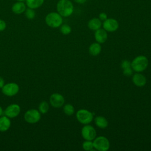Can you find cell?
<instances>
[{
	"instance_id": "f546056e",
	"label": "cell",
	"mask_w": 151,
	"mask_h": 151,
	"mask_svg": "<svg viewBox=\"0 0 151 151\" xmlns=\"http://www.w3.org/2000/svg\"><path fill=\"white\" fill-rule=\"evenodd\" d=\"M74 1L78 4H83L86 1V0H74Z\"/></svg>"
},
{
	"instance_id": "484cf974",
	"label": "cell",
	"mask_w": 151,
	"mask_h": 151,
	"mask_svg": "<svg viewBox=\"0 0 151 151\" xmlns=\"http://www.w3.org/2000/svg\"><path fill=\"white\" fill-rule=\"evenodd\" d=\"M123 73L126 76H130L133 74V69L132 67H129L125 69H123Z\"/></svg>"
},
{
	"instance_id": "277c9868",
	"label": "cell",
	"mask_w": 151,
	"mask_h": 151,
	"mask_svg": "<svg viewBox=\"0 0 151 151\" xmlns=\"http://www.w3.org/2000/svg\"><path fill=\"white\" fill-rule=\"evenodd\" d=\"M76 118L81 124H88L92 122L93 114L87 110L80 109L76 113Z\"/></svg>"
},
{
	"instance_id": "4fadbf2b",
	"label": "cell",
	"mask_w": 151,
	"mask_h": 151,
	"mask_svg": "<svg viewBox=\"0 0 151 151\" xmlns=\"http://www.w3.org/2000/svg\"><path fill=\"white\" fill-rule=\"evenodd\" d=\"M132 81L137 87H143L146 83V77L140 73H136L133 76Z\"/></svg>"
},
{
	"instance_id": "cb8c5ba5",
	"label": "cell",
	"mask_w": 151,
	"mask_h": 151,
	"mask_svg": "<svg viewBox=\"0 0 151 151\" xmlns=\"http://www.w3.org/2000/svg\"><path fill=\"white\" fill-rule=\"evenodd\" d=\"M25 16L28 19H32L33 18H34V17L35 16V12L33 10V9L29 8L28 9H26V11H25Z\"/></svg>"
},
{
	"instance_id": "52a82bcc",
	"label": "cell",
	"mask_w": 151,
	"mask_h": 151,
	"mask_svg": "<svg viewBox=\"0 0 151 151\" xmlns=\"http://www.w3.org/2000/svg\"><path fill=\"white\" fill-rule=\"evenodd\" d=\"M81 136L85 140H92L96 137V131L92 126L86 124L81 129Z\"/></svg>"
},
{
	"instance_id": "d6986e66",
	"label": "cell",
	"mask_w": 151,
	"mask_h": 151,
	"mask_svg": "<svg viewBox=\"0 0 151 151\" xmlns=\"http://www.w3.org/2000/svg\"><path fill=\"white\" fill-rule=\"evenodd\" d=\"M44 2V0H26L27 5L31 9H35L41 6Z\"/></svg>"
},
{
	"instance_id": "7c38bea8",
	"label": "cell",
	"mask_w": 151,
	"mask_h": 151,
	"mask_svg": "<svg viewBox=\"0 0 151 151\" xmlns=\"http://www.w3.org/2000/svg\"><path fill=\"white\" fill-rule=\"evenodd\" d=\"M96 41L100 44L105 42L107 39V33L104 29H99L96 31L94 34Z\"/></svg>"
},
{
	"instance_id": "3957f363",
	"label": "cell",
	"mask_w": 151,
	"mask_h": 151,
	"mask_svg": "<svg viewBox=\"0 0 151 151\" xmlns=\"http://www.w3.org/2000/svg\"><path fill=\"white\" fill-rule=\"evenodd\" d=\"M46 24L50 27H59L63 23L61 15L57 12H51L45 17Z\"/></svg>"
},
{
	"instance_id": "7a4b0ae2",
	"label": "cell",
	"mask_w": 151,
	"mask_h": 151,
	"mask_svg": "<svg viewBox=\"0 0 151 151\" xmlns=\"http://www.w3.org/2000/svg\"><path fill=\"white\" fill-rule=\"evenodd\" d=\"M149 65L147 58L145 55H139L131 63V67L136 72L140 73L145 70Z\"/></svg>"
},
{
	"instance_id": "9a60e30c",
	"label": "cell",
	"mask_w": 151,
	"mask_h": 151,
	"mask_svg": "<svg viewBox=\"0 0 151 151\" xmlns=\"http://www.w3.org/2000/svg\"><path fill=\"white\" fill-rule=\"evenodd\" d=\"M11 126V121L7 116H2L0 117V131L5 132L8 130Z\"/></svg>"
},
{
	"instance_id": "8fae6325",
	"label": "cell",
	"mask_w": 151,
	"mask_h": 151,
	"mask_svg": "<svg viewBox=\"0 0 151 151\" xmlns=\"http://www.w3.org/2000/svg\"><path fill=\"white\" fill-rule=\"evenodd\" d=\"M20 107L17 104H12L8 106L4 111V114L9 118L17 117L20 113Z\"/></svg>"
},
{
	"instance_id": "1f68e13d",
	"label": "cell",
	"mask_w": 151,
	"mask_h": 151,
	"mask_svg": "<svg viewBox=\"0 0 151 151\" xmlns=\"http://www.w3.org/2000/svg\"><path fill=\"white\" fill-rule=\"evenodd\" d=\"M17 1H23L24 0H17Z\"/></svg>"
},
{
	"instance_id": "ffe728a7",
	"label": "cell",
	"mask_w": 151,
	"mask_h": 151,
	"mask_svg": "<svg viewBox=\"0 0 151 151\" xmlns=\"http://www.w3.org/2000/svg\"><path fill=\"white\" fill-rule=\"evenodd\" d=\"M63 111L65 114L71 116L74 113V108L73 105L70 104H67L64 106Z\"/></svg>"
},
{
	"instance_id": "30bf717a",
	"label": "cell",
	"mask_w": 151,
	"mask_h": 151,
	"mask_svg": "<svg viewBox=\"0 0 151 151\" xmlns=\"http://www.w3.org/2000/svg\"><path fill=\"white\" fill-rule=\"evenodd\" d=\"M103 28L109 32H114L119 28V23L117 20L113 18L106 19L103 24Z\"/></svg>"
},
{
	"instance_id": "5bb4252c",
	"label": "cell",
	"mask_w": 151,
	"mask_h": 151,
	"mask_svg": "<svg viewBox=\"0 0 151 151\" xmlns=\"http://www.w3.org/2000/svg\"><path fill=\"white\" fill-rule=\"evenodd\" d=\"M26 10V6L22 1H18L15 3L12 7V11L16 14H20L23 13Z\"/></svg>"
},
{
	"instance_id": "e0dca14e",
	"label": "cell",
	"mask_w": 151,
	"mask_h": 151,
	"mask_svg": "<svg viewBox=\"0 0 151 151\" xmlns=\"http://www.w3.org/2000/svg\"><path fill=\"white\" fill-rule=\"evenodd\" d=\"M101 21L100 19L97 18H94L90 19L88 22V28L94 31H96L101 28Z\"/></svg>"
},
{
	"instance_id": "ac0fdd59",
	"label": "cell",
	"mask_w": 151,
	"mask_h": 151,
	"mask_svg": "<svg viewBox=\"0 0 151 151\" xmlns=\"http://www.w3.org/2000/svg\"><path fill=\"white\" fill-rule=\"evenodd\" d=\"M96 125L100 129H105L108 126V122L106 119L101 116L96 117L94 119Z\"/></svg>"
},
{
	"instance_id": "83f0119b",
	"label": "cell",
	"mask_w": 151,
	"mask_h": 151,
	"mask_svg": "<svg viewBox=\"0 0 151 151\" xmlns=\"http://www.w3.org/2000/svg\"><path fill=\"white\" fill-rule=\"evenodd\" d=\"M107 18V14L105 12H101L99 14V19L101 21H105Z\"/></svg>"
},
{
	"instance_id": "603a6c76",
	"label": "cell",
	"mask_w": 151,
	"mask_h": 151,
	"mask_svg": "<svg viewBox=\"0 0 151 151\" xmlns=\"http://www.w3.org/2000/svg\"><path fill=\"white\" fill-rule=\"evenodd\" d=\"M60 31L61 33L64 35H68L69 34L71 31V27L67 25V24H64L60 28Z\"/></svg>"
},
{
	"instance_id": "9c48e42d",
	"label": "cell",
	"mask_w": 151,
	"mask_h": 151,
	"mask_svg": "<svg viewBox=\"0 0 151 151\" xmlns=\"http://www.w3.org/2000/svg\"><path fill=\"white\" fill-rule=\"evenodd\" d=\"M50 102L52 107L60 108L64 103V98L59 93H54L50 96Z\"/></svg>"
},
{
	"instance_id": "f1b7e54d",
	"label": "cell",
	"mask_w": 151,
	"mask_h": 151,
	"mask_svg": "<svg viewBox=\"0 0 151 151\" xmlns=\"http://www.w3.org/2000/svg\"><path fill=\"white\" fill-rule=\"evenodd\" d=\"M4 86V80L1 77H0V88H2Z\"/></svg>"
},
{
	"instance_id": "4316f807",
	"label": "cell",
	"mask_w": 151,
	"mask_h": 151,
	"mask_svg": "<svg viewBox=\"0 0 151 151\" xmlns=\"http://www.w3.org/2000/svg\"><path fill=\"white\" fill-rule=\"evenodd\" d=\"M6 28V23L4 21L0 19V31H4Z\"/></svg>"
},
{
	"instance_id": "7402d4cb",
	"label": "cell",
	"mask_w": 151,
	"mask_h": 151,
	"mask_svg": "<svg viewBox=\"0 0 151 151\" xmlns=\"http://www.w3.org/2000/svg\"><path fill=\"white\" fill-rule=\"evenodd\" d=\"M82 147H83V149L85 150H87V151L92 150L94 148L93 142H92L91 140H86V141H84L83 143Z\"/></svg>"
},
{
	"instance_id": "2e32d148",
	"label": "cell",
	"mask_w": 151,
	"mask_h": 151,
	"mask_svg": "<svg viewBox=\"0 0 151 151\" xmlns=\"http://www.w3.org/2000/svg\"><path fill=\"white\" fill-rule=\"evenodd\" d=\"M101 51V47L100 43L94 42L91 44L88 48V52L90 55L93 56H96L99 55Z\"/></svg>"
},
{
	"instance_id": "44dd1931",
	"label": "cell",
	"mask_w": 151,
	"mask_h": 151,
	"mask_svg": "<svg viewBox=\"0 0 151 151\" xmlns=\"http://www.w3.org/2000/svg\"><path fill=\"white\" fill-rule=\"evenodd\" d=\"M39 111L41 113L45 114L46 113L49 109V105L46 101H42L39 105Z\"/></svg>"
},
{
	"instance_id": "4dcf8cb0",
	"label": "cell",
	"mask_w": 151,
	"mask_h": 151,
	"mask_svg": "<svg viewBox=\"0 0 151 151\" xmlns=\"http://www.w3.org/2000/svg\"><path fill=\"white\" fill-rule=\"evenodd\" d=\"M3 114V110L2 109V107L0 106V116H1Z\"/></svg>"
},
{
	"instance_id": "ba28073f",
	"label": "cell",
	"mask_w": 151,
	"mask_h": 151,
	"mask_svg": "<svg viewBox=\"0 0 151 151\" xmlns=\"http://www.w3.org/2000/svg\"><path fill=\"white\" fill-rule=\"evenodd\" d=\"M2 91L5 96H13L16 95L19 91V86L15 83H10L2 87Z\"/></svg>"
},
{
	"instance_id": "8992f818",
	"label": "cell",
	"mask_w": 151,
	"mask_h": 151,
	"mask_svg": "<svg viewBox=\"0 0 151 151\" xmlns=\"http://www.w3.org/2000/svg\"><path fill=\"white\" fill-rule=\"evenodd\" d=\"M25 121L29 123L34 124L38 122L41 119V114L36 109H31L25 112L24 114Z\"/></svg>"
},
{
	"instance_id": "6da1fadb",
	"label": "cell",
	"mask_w": 151,
	"mask_h": 151,
	"mask_svg": "<svg viewBox=\"0 0 151 151\" xmlns=\"http://www.w3.org/2000/svg\"><path fill=\"white\" fill-rule=\"evenodd\" d=\"M57 9L58 14L62 17H67L73 12V5L69 0H60L57 5Z\"/></svg>"
},
{
	"instance_id": "5b68a950",
	"label": "cell",
	"mask_w": 151,
	"mask_h": 151,
	"mask_svg": "<svg viewBox=\"0 0 151 151\" xmlns=\"http://www.w3.org/2000/svg\"><path fill=\"white\" fill-rule=\"evenodd\" d=\"M95 149L99 151H106L110 148V142L104 136H99L93 142Z\"/></svg>"
},
{
	"instance_id": "d4e9b609",
	"label": "cell",
	"mask_w": 151,
	"mask_h": 151,
	"mask_svg": "<svg viewBox=\"0 0 151 151\" xmlns=\"http://www.w3.org/2000/svg\"><path fill=\"white\" fill-rule=\"evenodd\" d=\"M121 67L123 68V70L129 67H131V63L127 60H123L121 63Z\"/></svg>"
}]
</instances>
